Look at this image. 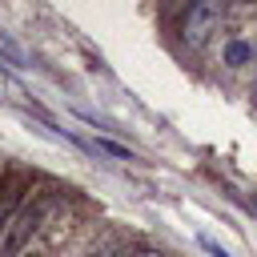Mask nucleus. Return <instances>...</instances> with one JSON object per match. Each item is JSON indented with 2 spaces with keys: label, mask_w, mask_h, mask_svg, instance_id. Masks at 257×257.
I'll list each match as a JSON object with an SVG mask.
<instances>
[{
  "label": "nucleus",
  "mask_w": 257,
  "mask_h": 257,
  "mask_svg": "<svg viewBox=\"0 0 257 257\" xmlns=\"http://www.w3.org/2000/svg\"><path fill=\"white\" fill-rule=\"evenodd\" d=\"M28 257H36V253H28Z\"/></svg>",
  "instance_id": "9"
},
{
  "label": "nucleus",
  "mask_w": 257,
  "mask_h": 257,
  "mask_svg": "<svg viewBox=\"0 0 257 257\" xmlns=\"http://www.w3.org/2000/svg\"><path fill=\"white\" fill-rule=\"evenodd\" d=\"M201 245H205L213 257H229V249H221V245H217V241H209V237H201Z\"/></svg>",
  "instance_id": "5"
},
{
  "label": "nucleus",
  "mask_w": 257,
  "mask_h": 257,
  "mask_svg": "<svg viewBox=\"0 0 257 257\" xmlns=\"http://www.w3.org/2000/svg\"><path fill=\"white\" fill-rule=\"evenodd\" d=\"M133 257H165L161 249H141V253H133Z\"/></svg>",
  "instance_id": "6"
},
{
  "label": "nucleus",
  "mask_w": 257,
  "mask_h": 257,
  "mask_svg": "<svg viewBox=\"0 0 257 257\" xmlns=\"http://www.w3.org/2000/svg\"><path fill=\"white\" fill-rule=\"evenodd\" d=\"M4 64H8V60H4V56H0V68H4Z\"/></svg>",
  "instance_id": "8"
},
{
  "label": "nucleus",
  "mask_w": 257,
  "mask_h": 257,
  "mask_svg": "<svg viewBox=\"0 0 257 257\" xmlns=\"http://www.w3.org/2000/svg\"><path fill=\"white\" fill-rule=\"evenodd\" d=\"M88 149H96V153H108V157H116V161H133V149H124V145H116V141H104V137H96Z\"/></svg>",
  "instance_id": "4"
},
{
  "label": "nucleus",
  "mask_w": 257,
  "mask_h": 257,
  "mask_svg": "<svg viewBox=\"0 0 257 257\" xmlns=\"http://www.w3.org/2000/svg\"><path fill=\"white\" fill-rule=\"evenodd\" d=\"M108 257H133V253H128V249H120V253H108Z\"/></svg>",
  "instance_id": "7"
},
{
  "label": "nucleus",
  "mask_w": 257,
  "mask_h": 257,
  "mask_svg": "<svg viewBox=\"0 0 257 257\" xmlns=\"http://www.w3.org/2000/svg\"><path fill=\"white\" fill-rule=\"evenodd\" d=\"M249 56H253V44H245V40H229L225 44V64L229 68H241Z\"/></svg>",
  "instance_id": "3"
},
{
  "label": "nucleus",
  "mask_w": 257,
  "mask_h": 257,
  "mask_svg": "<svg viewBox=\"0 0 257 257\" xmlns=\"http://www.w3.org/2000/svg\"><path fill=\"white\" fill-rule=\"evenodd\" d=\"M44 213H48V205H24V209L12 217V225H8V233H4V241H0V257H16V253L24 249V241L36 233V225L44 221Z\"/></svg>",
  "instance_id": "2"
},
{
  "label": "nucleus",
  "mask_w": 257,
  "mask_h": 257,
  "mask_svg": "<svg viewBox=\"0 0 257 257\" xmlns=\"http://www.w3.org/2000/svg\"><path fill=\"white\" fill-rule=\"evenodd\" d=\"M217 24H221V4L197 0V4L185 8V16H181V40H185L189 48H205L209 36L217 32Z\"/></svg>",
  "instance_id": "1"
}]
</instances>
